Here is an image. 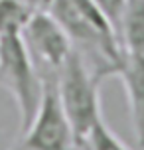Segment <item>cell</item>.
<instances>
[{"mask_svg": "<svg viewBox=\"0 0 144 150\" xmlns=\"http://www.w3.org/2000/svg\"><path fill=\"white\" fill-rule=\"evenodd\" d=\"M121 45L122 52L144 55V0H126Z\"/></svg>", "mask_w": 144, "mask_h": 150, "instance_id": "7", "label": "cell"}, {"mask_svg": "<svg viewBox=\"0 0 144 150\" xmlns=\"http://www.w3.org/2000/svg\"><path fill=\"white\" fill-rule=\"evenodd\" d=\"M47 12L61 24L87 65L95 63V73L103 79L116 73L124 52L113 26L93 0H52Z\"/></svg>", "mask_w": 144, "mask_h": 150, "instance_id": "1", "label": "cell"}, {"mask_svg": "<svg viewBox=\"0 0 144 150\" xmlns=\"http://www.w3.org/2000/svg\"><path fill=\"white\" fill-rule=\"evenodd\" d=\"M34 8L24 0H0V34L22 32Z\"/></svg>", "mask_w": 144, "mask_h": 150, "instance_id": "8", "label": "cell"}, {"mask_svg": "<svg viewBox=\"0 0 144 150\" xmlns=\"http://www.w3.org/2000/svg\"><path fill=\"white\" fill-rule=\"evenodd\" d=\"M81 148L83 150H128L114 136L113 130L105 125L103 117L93 125V128L89 130V134H87Z\"/></svg>", "mask_w": 144, "mask_h": 150, "instance_id": "9", "label": "cell"}, {"mask_svg": "<svg viewBox=\"0 0 144 150\" xmlns=\"http://www.w3.org/2000/svg\"><path fill=\"white\" fill-rule=\"evenodd\" d=\"M101 81L103 77L87 65L83 55L75 47L57 71V89H59L61 105L73 128L79 148L83 146L93 125L101 119V107H99Z\"/></svg>", "mask_w": 144, "mask_h": 150, "instance_id": "2", "label": "cell"}, {"mask_svg": "<svg viewBox=\"0 0 144 150\" xmlns=\"http://www.w3.org/2000/svg\"><path fill=\"white\" fill-rule=\"evenodd\" d=\"M97 8L105 14V18L109 20V24L113 26L114 34L121 42V30H122V16L126 10V0H93ZM122 47V45H121Z\"/></svg>", "mask_w": 144, "mask_h": 150, "instance_id": "10", "label": "cell"}, {"mask_svg": "<svg viewBox=\"0 0 144 150\" xmlns=\"http://www.w3.org/2000/svg\"><path fill=\"white\" fill-rule=\"evenodd\" d=\"M12 150H79L73 128L61 105L57 75L42 77V99L32 125Z\"/></svg>", "mask_w": 144, "mask_h": 150, "instance_id": "4", "label": "cell"}, {"mask_svg": "<svg viewBox=\"0 0 144 150\" xmlns=\"http://www.w3.org/2000/svg\"><path fill=\"white\" fill-rule=\"evenodd\" d=\"M0 85L14 97L20 111V130L32 125L42 99V77L26 47L22 32L0 34Z\"/></svg>", "mask_w": 144, "mask_h": 150, "instance_id": "3", "label": "cell"}, {"mask_svg": "<svg viewBox=\"0 0 144 150\" xmlns=\"http://www.w3.org/2000/svg\"><path fill=\"white\" fill-rule=\"evenodd\" d=\"M24 2L34 10H47V6L52 4V0H24Z\"/></svg>", "mask_w": 144, "mask_h": 150, "instance_id": "11", "label": "cell"}, {"mask_svg": "<svg viewBox=\"0 0 144 150\" xmlns=\"http://www.w3.org/2000/svg\"><path fill=\"white\" fill-rule=\"evenodd\" d=\"M22 38L36 63L40 77L57 75L67 55L73 52V44L61 24L47 10H34L22 30Z\"/></svg>", "mask_w": 144, "mask_h": 150, "instance_id": "5", "label": "cell"}, {"mask_svg": "<svg viewBox=\"0 0 144 150\" xmlns=\"http://www.w3.org/2000/svg\"><path fill=\"white\" fill-rule=\"evenodd\" d=\"M114 75H119L124 83L134 136L138 146L144 150V55L124 52Z\"/></svg>", "mask_w": 144, "mask_h": 150, "instance_id": "6", "label": "cell"}]
</instances>
